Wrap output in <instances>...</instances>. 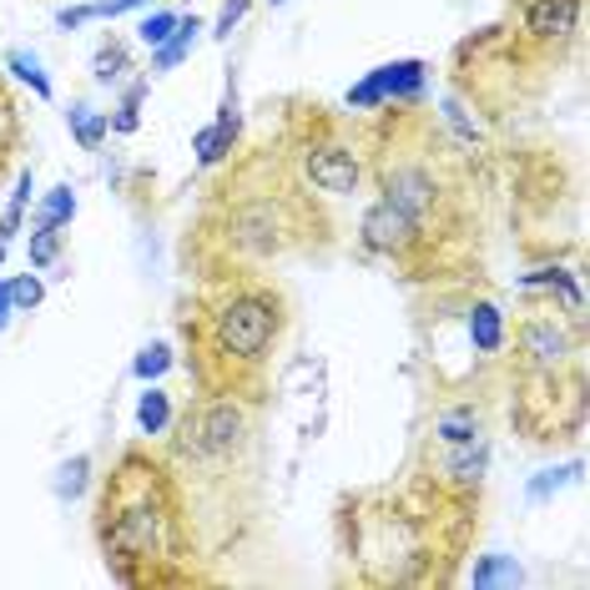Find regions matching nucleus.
<instances>
[{
	"instance_id": "nucleus-1",
	"label": "nucleus",
	"mask_w": 590,
	"mask_h": 590,
	"mask_svg": "<svg viewBox=\"0 0 590 590\" xmlns=\"http://www.w3.org/2000/svg\"><path fill=\"white\" fill-rule=\"evenodd\" d=\"M273 328H278V313L262 298H238V303L222 308L218 318V333L238 359H258L268 343H273Z\"/></svg>"
},
{
	"instance_id": "nucleus-2",
	"label": "nucleus",
	"mask_w": 590,
	"mask_h": 590,
	"mask_svg": "<svg viewBox=\"0 0 590 590\" xmlns=\"http://www.w3.org/2000/svg\"><path fill=\"white\" fill-rule=\"evenodd\" d=\"M419 87H424V66L389 61V66H379L369 81H359V87L349 91V107H379V101H389V97H419Z\"/></svg>"
},
{
	"instance_id": "nucleus-3",
	"label": "nucleus",
	"mask_w": 590,
	"mask_h": 590,
	"mask_svg": "<svg viewBox=\"0 0 590 590\" xmlns=\"http://www.w3.org/2000/svg\"><path fill=\"white\" fill-rule=\"evenodd\" d=\"M414 228H419L414 212H404L399 202L383 197L379 208H369V218H363V242H369L373 252H393V248H404V242L414 238Z\"/></svg>"
},
{
	"instance_id": "nucleus-4",
	"label": "nucleus",
	"mask_w": 590,
	"mask_h": 590,
	"mask_svg": "<svg viewBox=\"0 0 590 590\" xmlns=\"http://www.w3.org/2000/svg\"><path fill=\"white\" fill-rule=\"evenodd\" d=\"M308 177H313V187H323V192L349 197L353 187H359V162H353V152H343V147H313V152H308Z\"/></svg>"
},
{
	"instance_id": "nucleus-5",
	"label": "nucleus",
	"mask_w": 590,
	"mask_h": 590,
	"mask_svg": "<svg viewBox=\"0 0 590 590\" xmlns=\"http://www.w3.org/2000/svg\"><path fill=\"white\" fill-rule=\"evenodd\" d=\"M242 434V414L232 404H212L208 414H202V424H197V449L202 454H228L232 444H238Z\"/></svg>"
},
{
	"instance_id": "nucleus-6",
	"label": "nucleus",
	"mask_w": 590,
	"mask_h": 590,
	"mask_svg": "<svg viewBox=\"0 0 590 590\" xmlns=\"http://www.w3.org/2000/svg\"><path fill=\"white\" fill-rule=\"evenodd\" d=\"M580 21V0H530L524 26L536 36H570Z\"/></svg>"
},
{
	"instance_id": "nucleus-7",
	"label": "nucleus",
	"mask_w": 590,
	"mask_h": 590,
	"mask_svg": "<svg viewBox=\"0 0 590 590\" xmlns=\"http://www.w3.org/2000/svg\"><path fill=\"white\" fill-rule=\"evenodd\" d=\"M157 540V514L152 510H127L117 520V530H111V546L127 550V556H147Z\"/></svg>"
},
{
	"instance_id": "nucleus-8",
	"label": "nucleus",
	"mask_w": 590,
	"mask_h": 590,
	"mask_svg": "<svg viewBox=\"0 0 590 590\" xmlns=\"http://www.w3.org/2000/svg\"><path fill=\"white\" fill-rule=\"evenodd\" d=\"M232 137H238V111H232V101H228V107H222V117H218V127L197 131V162L212 167L222 152H232Z\"/></svg>"
},
{
	"instance_id": "nucleus-9",
	"label": "nucleus",
	"mask_w": 590,
	"mask_h": 590,
	"mask_svg": "<svg viewBox=\"0 0 590 590\" xmlns=\"http://www.w3.org/2000/svg\"><path fill=\"white\" fill-rule=\"evenodd\" d=\"M197 31H202V21H197V16H182V21H177V31H172V41L157 46L152 71H172V66H182L187 51H192V41H197Z\"/></svg>"
},
{
	"instance_id": "nucleus-10",
	"label": "nucleus",
	"mask_w": 590,
	"mask_h": 590,
	"mask_svg": "<svg viewBox=\"0 0 590 590\" xmlns=\"http://www.w3.org/2000/svg\"><path fill=\"white\" fill-rule=\"evenodd\" d=\"M470 339H474V349L480 353H494L504 343V318H500V308L494 303H474V313H470Z\"/></svg>"
},
{
	"instance_id": "nucleus-11",
	"label": "nucleus",
	"mask_w": 590,
	"mask_h": 590,
	"mask_svg": "<svg viewBox=\"0 0 590 590\" xmlns=\"http://www.w3.org/2000/svg\"><path fill=\"white\" fill-rule=\"evenodd\" d=\"M524 353L536 363H560L566 359V333H556L550 323H530L524 328Z\"/></svg>"
},
{
	"instance_id": "nucleus-12",
	"label": "nucleus",
	"mask_w": 590,
	"mask_h": 590,
	"mask_svg": "<svg viewBox=\"0 0 590 590\" xmlns=\"http://www.w3.org/2000/svg\"><path fill=\"white\" fill-rule=\"evenodd\" d=\"M389 202H399L404 212H414V218H419V208L429 202V177L424 172H399V177H389Z\"/></svg>"
},
{
	"instance_id": "nucleus-13",
	"label": "nucleus",
	"mask_w": 590,
	"mask_h": 590,
	"mask_svg": "<svg viewBox=\"0 0 590 590\" xmlns=\"http://www.w3.org/2000/svg\"><path fill=\"white\" fill-rule=\"evenodd\" d=\"M66 121H71V131H77V142L87 147V152H97V147L107 142V127H111V121L101 117V111H91V107H71V111H66Z\"/></svg>"
},
{
	"instance_id": "nucleus-14",
	"label": "nucleus",
	"mask_w": 590,
	"mask_h": 590,
	"mask_svg": "<svg viewBox=\"0 0 590 590\" xmlns=\"http://www.w3.org/2000/svg\"><path fill=\"white\" fill-rule=\"evenodd\" d=\"M459 454H449V474H454V480H464V484H474L484 474V464H490V449L484 444H454Z\"/></svg>"
},
{
	"instance_id": "nucleus-15",
	"label": "nucleus",
	"mask_w": 590,
	"mask_h": 590,
	"mask_svg": "<svg viewBox=\"0 0 590 590\" xmlns=\"http://www.w3.org/2000/svg\"><path fill=\"white\" fill-rule=\"evenodd\" d=\"M520 566H514V560L510 556H484L480 560V566H474V586H520Z\"/></svg>"
},
{
	"instance_id": "nucleus-16",
	"label": "nucleus",
	"mask_w": 590,
	"mask_h": 590,
	"mask_svg": "<svg viewBox=\"0 0 590 590\" xmlns=\"http://www.w3.org/2000/svg\"><path fill=\"white\" fill-rule=\"evenodd\" d=\"M439 434H444V444H470V439H480V419L470 409H449L439 419Z\"/></svg>"
},
{
	"instance_id": "nucleus-17",
	"label": "nucleus",
	"mask_w": 590,
	"mask_h": 590,
	"mask_svg": "<svg viewBox=\"0 0 590 590\" xmlns=\"http://www.w3.org/2000/svg\"><path fill=\"white\" fill-rule=\"evenodd\" d=\"M71 212H77V192L71 187H56V192H46L41 202V228H61V222H71Z\"/></svg>"
},
{
	"instance_id": "nucleus-18",
	"label": "nucleus",
	"mask_w": 590,
	"mask_h": 590,
	"mask_svg": "<svg viewBox=\"0 0 590 590\" xmlns=\"http://www.w3.org/2000/svg\"><path fill=\"white\" fill-rule=\"evenodd\" d=\"M167 419H172V404H167V393H162V389L142 393V409H137V424H142L147 434H162V429H167Z\"/></svg>"
},
{
	"instance_id": "nucleus-19",
	"label": "nucleus",
	"mask_w": 590,
	"mask_h": 590,
	"mask_svg": "<svg viewBox=\"0 0 590 590\" xmlns=\"http://www.w3.org/2000/svg\"><path fill=\"white\" fill-rule=\"evenodd\" d=\"M167 369H172V349H167V343L142 349V353H137V363H131V373H137V379H162Z\"/></svg>"
},
{
	"instance_id": "nucleus-20",
	"label": "nucleus",
	"mask_w": 590,
	"mask_h": 590,
	"mask_svg": "<svg viewBox=\"0 0 590 590\" xmlns=\"http://www.w3.org/2000/svg\"><path fill=\"white\" fill-rule=\"evenodd\" d=\"M11 71H16L21 81H31V87H36V97H51V81H46L41 61H36L31 51H11Z\"/></svg>"
},
{
	"instance_id": "nucleus-21",
	"label": "nucleus",
	"mask_w": 590,
	"mask_h": 590,
	"mask_svg": "<svg viewBox=\"0 0 590 590\" xmlns=\"http://www.w3.org/2000/svg\"><path fill=\"white\" fill-rule=\"evenodd\" d=\"M87 470H91V459L77 454V459H71V464L61 470V480H56V494H61V500H77V494L87 490Z\"/></svg>"
},
{
	"instance_id": "nucleus-22",
	"label": "nucleus",
	"mask_w": 590,
	"mask_h": 590,
	"mask_svg": "<svg viewBox=\"0 0 590 590\" xmlns=\"http://www.w3.org/2000/svg\"><path fill=\"white\" fill-rule=\"evenodd\" d=\"M177 21H182L177 11H157V16H147V21L137 26V31H142V41H147V46H162V41H172Z\"/></svg>"
},
{
	"instance_id": "nucleus-23",
	"label": "nucleus",
	"mask_w": 590,
	"mask_h": 590,
	"mask_svg": "<svg viewBox=\"0 0 590 590\" xmlns=\"http://www.w3.org/2000/svg\"><path fill=\"white\" fill-rule=\"evenodd\" d=\"M121 71H127V46H101L97 51V81H121Z\"/></svg>"
},
{
	"instance_id": "nucleus-24",
	"label": "nucleus",
	"mask_w": 590,
	"mask_h": 590,
	"mask_svg": "<svg viewBox=\"0 0 590 590\" xmlns=\"http://www.w3.org/2000/svg\"><path fill=\"white\" fill-rule=\"evenodd\" d=\"M41 293H46V288H41V278H31V273H26V278H16V283H11V308H16V313H26V308H36V303H41Z\"/></svg>"
},
{
	"instance_id": "nucleus-25",
	"label": "nucleus",
	"mask_w": 590,
	"mask_h": 590,
	"mask_svg": "<svg viewBox=\"0 0 590 590\" xmlns=\"http://www.w3.org/2000/svg\"><path fill=\"white\" fill-rule=\"evenodd\" d=\"M576 474H580V464H566V470H546L540 480H530V500H546L550 490H560V484L576 480Z\"/></svg>"
},
{
	"instance_id": "nucleus-26",
	"label": "nucleus",
	"mask_w": 590,
	"mask_h": 590,
	"mask_svg": "<svg viewBox=\"0 0 590 590\" xmlns=\"http://www.w3.org/2000/svg\"><path fill=\"white\" fill-rule=\"evenodd\" d=\"M56 252H61V242H56L51 228H36L31 232V262L36 268H46V262H56Z\"/></svg>"
},
{
	"instance_id": "nucleus-27",
	"label": "nucleus",
	"mask_w": 590,
	"mask_h": 590,
	"mask_svg": "<svg viewBox=\"0 0 590 590\" xmlns=\"http://www.w3.org/2000/svg\"><path fill=\"white\" fill-rule=\"evenodd\" d=\"M137 6H147V0H97V6H87V11H91V21H107V16L137 11Z\"/></svg>"
},
{
	"instance_id": "nucleus-28",
	"label": "nucleus",
	"mask_w": 590,
	"mask_h": 590,
	"mask_svg": "<svg viewBox=\"0 0 590 590\" xmlns=\"http://www.w3.org/2000/svg\"><path fill=\"white\" fill-rule=\"evenodd\" d=\"M248 6H252V0H228V6H222V16H218V36H232V26L248 16Z\"/></svg>"
},
{
	"instance_id": "nucleus-29",
	"label": "nucleus",
	"mask_w": 590,
	"mask_h": 590,
	"mask_svg": "<svg viewBox=\"0 0 590 590\" xmlns=\"http://www.w3.org/2000/svg\"><path fill=\"white\" fill-rule=\"evenodd\" d=\"M87 21H91L87 6H77V11H61V16H56V26H61V31H77V26H87Z\"/></svg>"
},
{
	"instance_id": "nucleus-30",
	"label": "nucleus",
	"mask_w": 590,
	"mask_h": 590,
	"mask_svg": "<svg viewBox=\"0 0 590 590\" xmlns=\"http://www.w3.org/2000/svg\"><path fill=\"white\" fill-rule=\"evenodd\" d=\"M16 308H11V283H0V328H6V318H11Z\"/></svg>"
},
{
	"instance_id": "nucleus-31",
	"label": "nucleus",
	"mask_w": 590,
	"mask_h": 590,
	"mask_svg": "<svg viewBox=\"0 0 590 590\" xmlns=\"http://www.w3.org/2000/svg\"><path fill=\"white\" fill-rule=\"evenodd\" d=\"M0 252H6V238H0Z\"/></svg>"
},
{
	"instance_id": "nucleus-32",
	"label": "nucleus",
	"mask_w": 590,
	"mask_h": 590,
	"mask_svg": "<svg viewBox=\"0 0 590 590\" xmlns=\"http://www.w3.org/2000/svg\"><path fill=\"white\" fill-rule=\"evenodd\" d=\"M273 6H283V0H273Z\"/></svg>"
}]
</instances>
